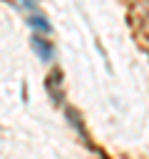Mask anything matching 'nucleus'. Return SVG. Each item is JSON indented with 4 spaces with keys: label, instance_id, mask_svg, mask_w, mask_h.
Instances as JSON below:
<instances>
[{
    "label": "nucleus",
    "instance_id": "nucleus-1",
    "mask_svg": "<svg viewBox=\"0 0 149 159\" xmlns=\"http://www.w3.org/2000/svg\"><path fill=\"white\" fill-rule=\"evenodd\" d=\"M32 47L40 52V57H42V60H50V57H52V45H50V42H45L42 37H37V35L32 37Z\"/></svg>",
    "mask_w": 149,
    "mask_h": 159
},
{
    "label": "nucleus",
    "instance_id": "nucleus-2",
    "mask_svg": "<svg viewBox=\"0 0 149 159\" xmlns=\"http://www.w3.org/2000/svg\"><path fill=\"white\" fill-rule=\"evenodd\" d=\"M27 22H30L32 27H37V30H45V32H50V22H47V20H42L40 15H32V17H27Z\"/></svg>",
    "mask_w": 149,
    "mask_h": 159
}]
</instances>
